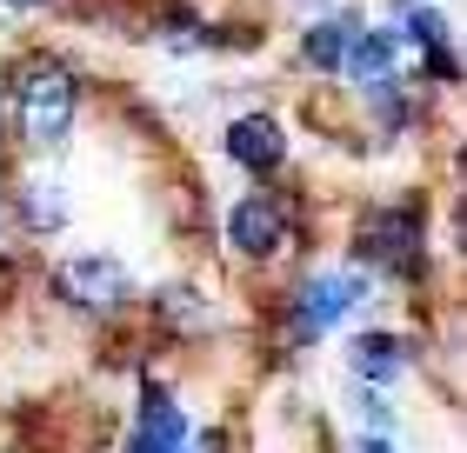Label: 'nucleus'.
Wrapping results in <instances>:
<instances>
[{
  "label": "nucleus",
  "instance_id": "1",
  "mask_svg": "<svg viewBox=\"0 0 467 453\" xmlns=\"http://www.w3.org/2000/svg\"><path fill=\"white\" fill-rule=\"evenodd\" d=\"M20 134H27L34 147H54V140H67V127H74V107H80V80L60 67V60H34L27 74H20Z\"/></svg>",
  "mask_w": 467,
  "mask_h": 453
},
{
  "label": "nucleus",
  "instance_id": "2",
  "mask_svg": "<svg viewBox=\"0 0 467 453\" xmlns=\"http://www.w3.org/2000/svg\"><path fill=\"white\" fill-rule=\"evenodd\" d=\"M54 293L67 300V307H88V314L120 307L127 300V267L114 261V253H74V261H60Z\"/></svg>",
  "mask_w": 467,
  "mask_h": 453
},
{
  "label": "nucleus",
  "instance_id": "3",
  "mask_svg": "<svg viewBox=\"0 0 467 453\" xmlns=\"http://www.w3.org/2000/svg\"><path fill=\"white\" fill-rule=\"evenodd\" d=\"M360 293H368V287H360V273H321V280H307V293L294 300V340H321Z\"/></svg>",
  "mask_w": 467,
  "mask_h": 453
},
{
  "label": "nucleus",
  "instance_id": "4",
  "mask_svg": "<svg viewBox=\"0 0 467 453\" xmlns=\"http://www.w3.org/2000/svg\"><path fill=\"white\" fill-rule=\"evenodd\" d=\"M281 233H287V213H281V201H267V193H247V201L227 207V247L247 253V261H267V253L281 247Z\"/></svg>",
  "mask_w": 467,
  "mask_h": 453
},
{
  "label": "nucleus",
  "instance_id": "5",
  "mask_svg": "<svg viewBox=\"0 0 467 453\" xmlns=\"http://www.w3.org/2000/svg\"><path fill=\"white\" fill-rule=\"evenodd\" d=\"M187 447V420L167 386H147L140 394V414H134V434H127V453H181Z\"/></svg>",
  "mask_w": 467,
  "mask_h": 453
},
{
  "label": "nucleus",
  "instance_id": "6",
  "mask_svg": "<svg viewBox=\"0 0 467 453\" xmlns=\"http://www.w3.org/2000/svg\"><path fill=\"white\" fill-rule=\"evenodd\" d=\"M227 154L247 167V174H267V167H281V154H287V134L274 127L267 114H241L227 127Z\"/></svg>",
  "mask_w": 467,
  "mask_h": 453
},
{
  "label": "nucleus",
  "instance_id": "7",
  "mask_svg": "<svg viewBox=\"0 0 467 453\" xmlns=\"http://www.w3.org/2000/svg\"><path fill=\"white\" fill-rule=\"evenodd\" d=\"M354 374L374 380V386L400 380V374H408V340H400V334H360L354 340Z\"/></svg>",
  "mask_w": 467,
  "mask_h": 453
},
{
  "label": "nucleus",
  "instance_id": "8",
  "mask_svg": "<svg viewBox=\"0 0 467 453\" xmlns=\"http://www.w3.org/2000/svg\"><path fill=\"white\" fill-rule=\"evenodd\" d=\"M400 60V34H360L354 27V40H348V54H341V67L354 74V80H388V67Z\"/></svg>",
  "mask_w": 467,
  "mask_h": 453
},
{
  "label": "nucleus",
  "instance_id": "9",
  "mask_svg": "<svg viewBox=\"0 0 467 453\" xmlns=\"http://www.w3.org/2000/svg\"><path fill=\"white\" fill-rule=\"evenodd\" d=\"M360 253H368V261H388V267H408V253H414V213H380V221L360 233Z\"/></svg>",
  "mask_w": 467,
  "mask_h": 453
},
{
  "label": "nucleus",
  "instance_id": "10",
  "mask_svg": "<svg viewBox=\"0 0 467 453\" xmlns=\"http://www.w3.org/2000/svg\"><path fill=\"white\" fill-rule=\"evenodd\" d=\"M394 34H414L420 47H428V60H434V74L441 80H454V54H448V27L428 14V7H394Z\"/></svg>",
  "mask_w": 467,
  "mask_h": 453
},
{
  "label": "nucleus",
  "instance_id": "11",
  "mask_svg": "<svg viewBox=\"0 0 467 453\" xmlns=\"http://www.w3.org/2000/svg\"><path fill=\"white\" fill-rule=\"evenodd\" d=\"M354 27H360L354 14L327 20V27H314V34L301 40V60H307V67H321V74H334V67H341V54H348V40H354Z\"/></svg>",
  "mask_w": 467,
  "mask_h": 453
},
{
  "label": "nucleus",
  "instance_id": "12",
  "mask_svg": "<svg viewBox=\"0 0 467 453\" xmlns=\"http://www.w3.org/2000/svg\"><path fill=\"white\" fill-rule=\"evenodd\" d=\"M20 221H27L34 233H54L60 221H67V201H60L54 187H40V193H27V207H20Z\"/></svg>",
  "mask_w": 467,
  "mask_h": 453
},
{
  "label": "nucleus",
  "instance_id": "13",
  "mask_svg": "<svg viewBox=\"0 0 467 453\" xmlns=\"http://www.w3.org/2000/svg\"><path fill=\"white\" fill-rule=\"evenodd\" d=\"M360 453H388V447H380V440H368V447H360Z\"/></svg>",
  "mask_w": 467,
  "mask_h": 453
},
{
  "label": "nucleus",
  "instance_id": "14",
  "mask_svg": "<svg viewBox=\"0 0 467 453\" xmlns=\"http://www.w3.org/2000/svg\"><path fill=\"white\" fill-rule=\"evenodd\" d=\"M7 7H34V0H7Z\"/></svg>",
  "mask_w": 467,
  "mask_h": 453
}]
</instances>
